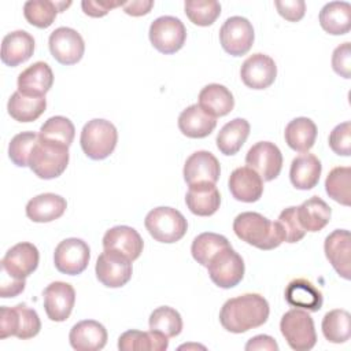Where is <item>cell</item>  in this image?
Masks as SVG:
<instances>
[{
    "instance_id": "6da1fadb",
    "label": "cell",
    "mask_w": 351,
    "mask_h": 351,
    "mask_svg": "<svg viewBox=\"0 0 351 351\" xmlns=\"http://www.w3.org/2000/svg\"><path fill=\"white\" fill-rule=\"evenodd\" d=\"M269 303L259 293H244L228 299L221 311L219 322L228 332L244 333L262 326L269 318Z\"/></svg>"
},
{
    "instance_id": "7a4b0ae2",
    "label": "cell",
    "mask_w": 351,
    "mask_h": 351,
    "mask_svg": "<svg viewBox=\"0 0 351 351\" xmlns=\"http://www.w3.org/2000/svg\"><path fill=\"white\" fill-rule=\"evenodd\" d=\"M233 232L240 240L263 251L274 250L284 241L277 221L273 222L254 211L239 214L233 221Z\"/></svg>"
},
{
    "instance_id": "3957f363",
    "label": "cell",
    "mask_w": 351,
    "mask_h": 351,
    "mask_svg": "<svg viewBox=\"0 0 351 351\" xmlns=\"http://www.w3.org/2000/svg\"><path fill=\"white\" fill-rule=\"evenodd\" d=\"M80 143L84 154L88 158L93 160L106 159L114 152L117 147V128L107 119L95 118L88 121V123H85L81 130Z\"/></svg>"
},
{
    "instance_id": "277c9868",
    "label": "cell",
    "mask_w": 351,
    "mask_h": 351,
    "mask_svg": "<svg viewBox=\"0 0 351 351\" xmlns=\"http://www.w3.org/2000/svg\"><path fill=\"white\" fill-rule=\"evenodd\" d=\"M69 156V147L38 138L32 149L29 167L38 178L52 180L66 170Z\"/></svg>"
},
{
    "instance_id": "5b68a950",
    "label": "cell",
    "mask_w": 351,
    "mask_h": 351,
    "mask_svg": "<svg viewBox=\"0 0 351 351\" xmlns=\"http://www.w3.org/2000/svg\"><path fill=\"white\" fill-rule=\"evenodd\" d=\"M145 229L159 243H176L181 240L188 229L185 217L173 207H156L144 219Z\"/></svg>"
},
{
    "instance_id": "8992f818",
    "label": "cell",
    "mask_w": 351,
    "mask_h": 351,
    "mask_svg": "<svg viewBox=\"0 0 351 351\" xmlns=\"http://www.w3.org/2000/svg\"><path fill=\"white\" fill-rule=\"evenodd\" d=\"M41 321L34 308L26 303L14 307H0V339L15 336L22 340L32 339L38 335Z\"/></svg>"
},
{
    "instance_id": "52a82bcc",
    "label": "cell",
    "mask_w": 351,
    "mask_h": 351,
    "mask_svg": "<svg viewBox=\"0 0 351 351\" xmlns=\"http://www.w3.org/2000/svg\"><path fill=\"white\" fill-rule=\"evenodd\" d=\"M280 330L288 346L296 351L311 350L317 343L315 326L311 315L302 308H291L280 321Z\"/></svg>"
},
{
    "instance_id": "ba28073f",
    "label": "cell",
    "mask_w": 351,
    "mask_h": 351,
    "mask_svg": "<svg viewBox=\"0 0 351 351\" xmlns=\"http://www.w3.org/2000/svg\"><path fill=\"white\" fill-rule=\"evenodd\" d=\"M211 281L223 289L236 287L244 277V261L232 245L218 251L207 265Z\"/></svg>"
},
{
    "instance_id": "9c48e42d",
    "label": "cell",
    "mask_w": 351,
    "mask_h": 351,
    "mask_svg": "<svg viewBox=\"0 0 351 351\" xmlns=\"http://www.w3.org/2000/svg\"><path fill=\"white\" fill-rule=\"evenodd\" d=\"M149 41L160 53L171 55L180 51L186 40L184 23L170 15L156 18L149 26Z\"/></svg>"
},
{
    "instance_id": "30bf717a",
    "label": "cell",
    "mask_w": 351,
    "mask_h": 351,
    "mask_svg": "<svg viewBox=\"0 0 351 351\" xmlns=\"http://www.w3.org/2000/svg\"><path fill=\"white\" fill-rule=\"evenodd\" d=\"M96 277L108 288H121L132 278V261L114 250H104L96 261Z\"/></svg>"
},
{
    "instance_id": "8fae6325",
    "label": "cell",
    "mask_w": 351,
    "mask_h": 351,
    "mask_svg": "<svg viewBox=\"0 0 351 351\" xmlns=\"http://www.w3.org/2000/svg\"><path fill=\"white\" fill-rule=\"evenodd\" d=\"M255 33L251 22L243 16L228 18L219 29V43L232 56L245 55L254 44Z\"/></svg>"
},
{
    "instance_id": "7c38bea8",
    "label": "cell",
    "mask_w": 351,
    "mask_h": 351,
    "mask_svg": "<svg viewBox=\"0 0 351 351\" xmlns=\"http://www.w3.org/2000/svg\"><path fill=\"white\" fill-rule=\"evenodd\" d=\"M89 245L77 237L64 239L60 241L53 252V263L58 271L69 276L81 274L89 263Z\"/></svg>"
},
{
    "instance_id": "4fadbf2b",
    "label": "cell",
    "mask_w": 351,
    "mask_h": 351,
    "mask_svg": "<svg viewBox=\"0 0 351 351\" xmlns=\"http://www.w3.org/2000/svg\"><path fill=\"white\" fill-rule=\"evenodd\" d=\"M51 55L64 66L78 63L85 52V43L82 36L66 26L55 29L48 40Z\"/></svg>"
},
{
    "instance_id": "5bb4252c",
    "label": "cell",
    "mask_w": 351,
    "mask_h": 351,
    "mask_svg": "<svg viewBox=\"0 0 351 351\" xmlns=\"http://www.w3.org/2000/svg\"><path fill=\"white\" fill-rule=\"evenodd\" d=\"M245 163L256 171L263 181H271L278 177L282 169V154L274 143L259 141L248 149Z\"/></svg>"
},
{
    "instance_id": "9a60e30c",
    "label": "cell",
    "mask_w": 351,
    "mask_h": 351,
    "mask_svg": "<svg viewBox=\"0 0 351 351\" xmlns=\"http://www.w3.org/2000/svg\"><path fill=\"white\" fill-rule=\"evenodd\" d=\"M40 254L34 244L22 241L12 245L1 259V270L10 277L25 280L38 266Z\"/></svg>"
},
{
    "instance_id": "2e32d148",
    "label": "cell",
    "mask_w": 351,
    "mask_h": 351,
    "mask_svg": "<svg viewBox=\"0 0 351 351\" xmlns=\"http://www.w3.org/2000/svg\"><path fill=\"white\" fill-rule=\"evenodd\" d=\"M44 308L51 321H66L75 303V291L69 282L53 281L43 291Z\"/></svg>"
},
{
    "instance_id": "e0dca14e",
    "label": "cell",
    "mask_w": 351,
    "mask_h": 351,
    "mask_svg": "<svg viewBox=\"0 0 351 351\" xmlns=\"http://www.w3.org/2000/svg\"><path fill=\"white\" fill-rule=\"evenodd\" d=\"M240 77L244 85L251 89H266L277 77L276 62L265 53H254L243 62Z\"/></svg>"
},
{
    "instance_id": "ac0fdd59",
    "label": "cell",
    "mask_w": 351,
    "mask_h": 351,
    "mask_svg": "<svg viewBox=\"0 0 351 351\" xmlns=\"http://www.w3.org/2000/svg\"><path fill=\"white\" fill-rule=\"evenodd\" d=\"M326 259L346 280L351 278V237L346 229H336L326 236L324 243Z\"/></svg>"
},
{
    "instance_id": "d6986e66",
    "label": "cell",
    "mask_w": 351,
    "mask_h": 351,
    "mask_svg": "<svg viewBox=\"0 0 351 351\" xmlns=\"http://www.w3.org/2000/svg\"><path fill=\"white\" fill-rule=\"evenodd\" d=\"M184 180L188 185L215 184L221 174L218 159L208 151L193 152L184 165Z\"/></svg>"
},
{
    "instance_id": "ffe728a7",
    "label": "cell",
    "mask_w": 351,
    "mask_h": 351,
    "mask_svg": "<svg viewBox=\"0 0 351 351\" xmlns=\"http://www.w3.org/2000/svg\"><path fill=\"white\" fill-rule=\"evenodd\" d=\"M228 185L232 196L244 203H254L259 200L263 193V180L248 166L234 169L229 177Z\"/></svg>"
},
{
    "instance_id": "44dd1931",
    "label": "cell",
    "mask_w": 351,
    "mask_h": 351,
    "mask_svg": "<svg viewBox=\"0 0 351 351\" xmlns=\"http://www.w3.org/2000/svg\"><path fill=\"white\" fill-rule=\"evenodd\" d=\"M103 248L118 251L133 262L143 252L144 241L136 229L126 225H118L104 233Z\"/></svg>"
},
{
    "instance_id": "7402d4cb",
    "label": "cell",
    "mask_w": 351,
    "mask_h": 351,
    "mask_svg": "<svg viewBox=\"0 0 351 351\" xmlns=\"http://www.w3.org/2000/svg\"><path fill=\"white\" fill-rule=\"evenodd\" d=\"M69 340L77 351H99L107 343V330L99 321L84 319L71 328Z\"/></svg>"
},
{
    "instance_id": "603a6c76",
    "label": "cell",
    "mask_w": 351,
    "mask_h": 351,
    "mask_svg": "<svg viewBox=\"0 0 351 351\" xmlns=\"http://www.w3.org/2000/svg\"><path fill=\"white\" fill-rule=\"evenodd\" d=\"M52 84L53 73L45 62H36L18 75V90L26 96H45Z\"/></svg>"
},
{
    "instance_id": "cb8c5ba5",
    "label": "cell",
    "mask_w": 351,
    "mask_h": 351,
    "mask_svg": "<svg viewBox=\"0 0 351 351\" xmlns=\"http://www.w3.org/2000/svg\"><path fill=\"white\" fill-rule=\"evenodd\" d=\"M185 203L192 214L199 217H210L219 208L221 195L215 184H195L189 185L185 195Z\"/></svg>"
},
{
    "instance_id": "d4e9b609",
    "label": "cell",
    "mask_w": 351,
    "mask_h": 351,
    "mask_svg": "<svg viewBox=\"0 0 351 351\" xmlns=\"http://www.w3.org/2000/svg\"><path fill=\"white\" fill-rule=\"evenodd\" d=\"M34 52V38L25 30H15L4 36L1 41V62L15 67L27 59Z\"/></svg>"
},
{
    "instance_id": "484cf974",
    "label": "cell",
    "mask_w": 351,
    "mask_h": 351,
    "mask_svg": "<svg viewBox=\"0 0 351 351\" xmlns=\"http://www.w3.org/2000/svg\"><path fill=\"white\" fill-rule=\"evenodd\" d=\"M217 126V118L207 114L199 104H192L178 117L180 132L189 138H203L211 134Z\"/></svg>"
},
{
    "instance_id": "4316f807",
    "label": "cell",
    "mask_w": 351,
    "mask_h": 351,
    "mask_svg": "<svg viewBox=\"0 0 351 351\" xmlns=\"http://www.w3.org/2000/svg\"><path fill=\"white\" fill-rule=\"evenodd\" d=\"M67 208L64 197L56 193H41L30 199L26 204V215L33 222H51L60 218Z\"/></svg>"
},
{
    "instance_id": "83f0119b",
    "label": "cell",
    "mask_w": 351,
    "mask_h": 351,
    "mask_svg": "<svg viewBox=\"0 0 351 351\" xmlns=\"http://www.w3.org/2000/svg\"><path fill=\"white\" fill-rule=\"evenodd\" d=\"M285 300L289 306L307 311H318L322 307V292L307 278H295L285 288Z\"/></svg>"
},
{
    "instance_id": "f1b7e54d",
    "label": "cell",
    "mask_w": 351,
    "mask_h": 351,
    "mask_svg": "<svg viewBox=\"0 0 351 351\" xmlns=\"http://www.w3.org/2000/svg\"><path fill=\"white\" fill-rule=\"evenodd\" d=\"M322 165L314 154H302L296 156L289 169V178L292 185L300 191L313 189L321 177Z\"/></svg>"
},
{
    "instance_id": "f546056e",
    "label": "cell",
    "mask_w": 351,
    "mask_h": 351,
    "mask_svg": "<svg viewBox=\"0 0 351 351\" xmlns=\"http://www.w3.org/2000/svg\"><path fill=\"white\" fill-rule=\"evenodd\" d=\"M169 347V337L160 332H141L137 329L123 332L118 339L121 351H165Z\"/></svg>"
},
{
    "instance_id": "4dcf8cb0",
    "label": "cell",
    "mask_w": 351,
    "mask_h": 351,
    "mask_svg": "<svg viewBox=\"0 0 351 351\" xmlns=\"http://www.w3.org/2000/svg\"><path fill=\"white\" fill-rule=\"evenodd\" d=\"M296 214L306 232H319L329 223L332 210L321 197L311 196L296 207Z\"/></svg>"
},
{
    "instance_id": "1f68e13d",
    "label": "cell",
    "mask_w": 351,
    "mask_h": 351,
    "mask_svg": "<svg viewBox=\"0 0 351 351\" xmlns=\"http://www.w3.org/2000/svg\"><path fill=\"white\" fill-rule=\"evenodd\" d=\"M199 106L210 115L218 118L228 115L234 107L232 92L221 84H208L199 93Z\"/></svg>"
},
{
    "instance_id": "d6a6232c",
    "label": "cell",
    "mask_w": 351,
    "mask_h": 351,
    "mask_svg": "<svg viewBox=\"0 0 351 351\" xmlns=\"http://www.w3.org/2000/svg\"><path fill=\"white\" fill-rule=\"evenodd\" d=\"M321 27L332 34L341 36L351 29V5L347 1H330L319 11Z\"/></svg>"
},
{
    "instance_id": "836d02e7",
    "label": "cell",
    "mask_w": 351,
    "mask_h": 351,
    "mask_svg": "<svg viewBox=\"0 0 351 351\" xmlns=\"http://www.w3.org/2000/svg\"><path fill=\"white\" fill-rule=\"evenodd\" d=\"M70 5L71 1L29 0L23 4V15L30 25L38 29H45L53 23L58 12H62Z\"/></svg>"
},
{
    "instance_id": "e575fe53",
    "label": "cell",
    "mask_w": 351,
    "mask_h": 351,
    "mask_svg": "<svg viewBox=\"0 0 351 351\" xmlns=\"http://www.w3.org/2000/svg\"><path fill=\"white\" fill-rule=\"evenodd\" d=\"M250 123L244 118H234L225 123L217 134V147L221 154L230 156L237 154L250 134Z\"/></svg>"
},
{
    "instance_id": "d590c367",
    "label": "cell",
    "mask_w": 351,
    "mask_h": 351,
    "mask_svg": "<svg viewBox=\"0 0 351 351\" xmlns=\"http://www.w3.org/2000/svg\"><path fill=\"white\" fill-rule=\"evenodd\" d=\"M285 143L298 152H307L313 148L317 138V125L306 117L292 119L284 132Z\"/></svg>"
},
{
    "instance_id": "8d00e7d4",
    "label": "cell",
    "mask_w": 351,
    "mask_h": 351,
    "mask_svg": "<svg viewBox=\"0 0 351 351\" xmlns=\"http://www.w3.org/2000/svg\"><path fill=\"white\" fill-rule=\"evenodd\" d=\"M45 96H26L19 90L14 92L7 103L8 114L18 122H33L45 111Z\"/></svg>"
},
{
    "instance_id": "74e56055",
    "label": "cell",
    "mask_w": 351,
    "mask_h": 351,
    "mask_svg": "<svg viewBox=\"0 0 351 351\" xmlns=\"http://www.w3.org/2000/svg\"><path fill=\"white\" fill-rule=\"evenodd\" d=\"M322 333L330 343H346L351 336V315L343 308L328 311L322 318Z\"/></svg>"
},
{
    "instance_id": "f35d334b",
    "label": "cell",
    "mask_w": 351,
    "mask_h": 351,
    "mask_svg": "<svg viewBox=\"0 0 351 351\" xmlns=\"http://www.w3.org/2000/svg\"><path fill=\"white\" fill-rule=\"evenodd\" d=\"M75 136V128L73 122L62 115L48 118L40 128L38 138L60 145L70 147Z\"/></svg>"
},
{
    "instance_id": "ab89813d",
    "label": "cell",
    "mask_w": 351,
    "mask_h": 351,
    "mask_svg": "<svg viewBox=\"0 0 351 351\" xmlns=\"http://www.w3.org/2000/svg\"><path fill=\"white\" fill-rule=\"evenodd\" d=\"M325 191L335 202L350 206L351 204V167L337 166L333 167L326 180Z\"/></svg>"
},
{
    "instance_id": "60d3db41",
    "label": "cell",
    "mask_w": 351,
    "mask_h": 351,
    "mask_svg": "<svg viewBox=\"0 0 351 351\" xmlns=\"http://www.w3.org/2000/svg\"><path fill=\"white\" fill-rule=\"evenodd\" d=\"M230 243L229 240L218 233H213V232H204L200 233L199 236H196L192 241V247H191V252L193 259L200 263L202 266L207 267L210 259L222 248L229 247Z\"/></svg>"
},
{
    "instance_id": "b9f144b4",
    "label": "cell",
    "mask_w": 351,
    "mask_h": 351,
    "mask_svg": "<svg viewBox=\"0 0 351 351\" xmlns=\"http://www.w3.org/2000/svg\"><path fill=\"white\" fill-rule=\"evenodd\" d=\"M149 329L163 333L165 336L176 337L182 330V318L180 313L169 306L155 308L149 315Z\"/></svg>"
},
{
    "instance_id": "7bdbcfd3",
    "label": "cell",
    "mask_w": 351,
    "mask_h": 351,
    "mask_svg": "<svg viewBox=\"0 0 351 351\" xmlns=\"http://www.w3.org/2000/svg\"><path fill=\"white\" fill-rule=\"evenodd\" d=\"M184 8L189 21L197 26H210L221 15V4L215 0H188Z\"/></svg>"
},
{
    "instance_id": "ee69618b",
    "label": "cell",
    "mask_w": 351,
    "mask_h": 351,
    "mask_svg": "<svg viewBox=\"0 0 351 351\" xmlns=\"http://www.w3.org/2000/svg\"><path fill=\"white\" fill-rule=\"evenodd\" d=\"M38 141V134L34 132H22L15 134L8 145V156L18 167L29 166V158L33 147Z\"/></svg>"
},
{
    "instance_id": "f6af8a7d",
    "label": "cell",
    "mask_w": 351,
    "mask_h": 351,
    "mask_svg": "<svg viewBox=\"0 0 351 351\" xmlns=\"http://www.w3.org/2000/svg\"><path fill=\"white\" fill-rule=\"evenodd\" d=\"M277 223L280 225L282 236H284V241H287V243H298L306 234V230L302 228V225L298 219L295 206L284 208L278 215Z\"/></svg>"
},
{
    "instance_id": "bcb514c9",
    "label": "cell",
    "mask_w": 351,
    "mask_h": 351,
    "mask_svg": "<svg viewBox=\"0 0 351 351\" xmlns=\"http://www.w3.org/2000/svg\"><path fill=\"white\" fill-rule=\"evenodd\" d=\"M329 147L336 155H351V122L346 121L333 128L329 134Z\"/></svg>"
},
{
    "instance_id": "7dc6e473",
    "label": "cell",
    "mask_w": 351,
    "mask_h": 351,
    "mask_svg": "<svg viewBox=\"0 0 351 351\" xmlns=\"http://www.w3.org/2000/svg\"><path fill=\"white\" fill-rule=\"evenodd\" d=\"M332 69L340 77L351 78V44L348 41L335 48L332 53Z\"/></svg>"
},
{
    "instance_id": "c3c4849f",
    "label": "cell",
    "mask_w": 351,
    "mask_h": 351,
    "mask_svg": "<svg viewBox=\"0 0 351 351\" xmlns=\"http://www.w3.org/2000/svg\"><path fill=\"white\" fill-rule=\"evenodd\" d=\"M274 5L278 14L289 22L300 21L306 12V3L303 0H276Z\"/></svg>"
},
{
    "instance_id": "681fc988",
    "label": "cell",
    "mask_w": 351,
    "mask_h": 351,
    "mask_svg": "<svg viewBox=\"0 0 351 351\" xmlns=\"http://www.w3.org/2000/svg\"><path fill=\"white\" fill-rule=\"evenodd\" d=\"M125 1H112V0H84L81 3V7L84 12L92 18H101L108 14L110 10L123 5Z\"/></svg>"
},
{
    "instance_id": "f907efd6",
    "label": "cell",
    "mask_w": 351,
    "mask_h": 351,
    "mask_svg": "<svg viewBox=\"0 0 351 351\" xmlns=\"http://www.w3.org/2000/svg\"><path fill=\"white\" fill-rule=\"evenodd\" d=\"M0 296L1 298H14L25 289V280L10 277L5 271L1 270V284H0Z\"/></svg>"
},
{
    "instance_id": "816d5d0a",
    "label": "cell",
    "mask_w": 351,
    "mask_h": 351,
    "mask_svg": "<svg viewBox=\"0 0 351 351\" xmlns=\"http://www.w3.org/2000/svg\"><path fill=\"white\" fill-rule=\"evenodd\" d=\"M247 351L254 350H270V351H278V344L271 336L267 335H258L251 337L245 344Z\"/></svg>"
},
{
    "instance_id": "f5cc1de1",
    "label": "cell",
    "mask_w": 351,
    "mask_h": 351,
    "mask_svg": "<svg viewBox=\"0 0 351 351\" xmlns=\"http://www.w3.org/2000/svg\"><path fill=\"white\" fill-rule=\"evenodd\" d=\"M154 7L152 0H137V1H125L122 8L128 15L132 16H141L151 11Z\"/></svg>"
}]
</instances>
